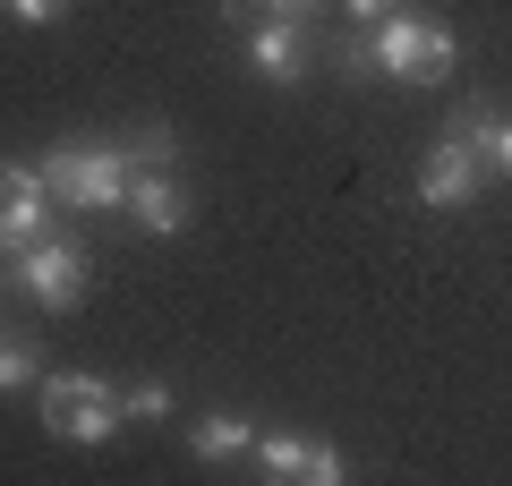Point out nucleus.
Here are the masks:
<instances>
[{
	"instance_id": "obj_17",
	"label": "nucleus",
	"mask_w": 512,
	"mask_h": 486,
	"mask_svg": "<svg viewBox=\"0 0 512 486\" xmlns=\"http://www.w3.org/2000/svg\"><path fill=\"white\" fill-rule=\"evenodd\" d=\"M256 9H282V18H316L325 0H256Z\"/></svg>"
},
{
	"instance_id": "obj_6",
	"label": "nucleus",
	"mask_w": 512,
	"mask_h": 486,
	"mask_svg": "<svg viewBox=\"0 0 512 486\" xmlns=\"http://www.w3.org/2000/svg\"><path fill=\"white\" fill-rule=\"evenodd\" d=\"M35 239H52V188H43V162H0V256H26Z\"/></svg>"
},
{
	"instance_id": "obj_8",
	"label": "nucleus",
	"mask_w": 512,
	"mask_h": 486,
	"mask_svg": "<svg viewBox=\"0 0 512 486\" xmlns=\"http://www.w3.org/2000/svg\"><path fill=\"white\" fill-rule=\"evenodd\" d=\"M478 188H487V162H478L461 137L427 145V162H419V205H436V214H461Z\"/></svg>"
},
{
	"instance_id": "obj_10",
	"label": "nucleus",
	"mask_w": 512,
	"mask_h": 486,
	"mask_svg": "<svg viewBox=\"0 0 512 486\" xmlns=\"http://www.w3.org/2000/svg\"><path fill=\"white\" fill-rule=\"evenodd\" d=\"M188 452H197V461H248L256 452V418H239V410L188 418Z\"/></svg>"
},
{
	"instance_id": "obj_11",
	"label": "nucleus",
	"mask_w": 512,
	"mask_h": 486,
	"mask_svg": "<svg viewBox=\"0 0 512 486\" xmlns=\"http://www.w3.org/2000/svg\"><path fill=\"white\" fill-rule=\"evenodd\" d=\"M26 384H43V350L26 333H0V393H26Z\"/></svg>"
},
{
	"instance_id": "obj_3",
	"label": "nucleus",
	"mask_w": 512,
	"mask_h": 486,
	"mask_svg": "<svg viewBox=\"0 0 512 486\" xmlns=\"http://www.w3.org/2000/svg\"><path fill=\"white\" fill-rule=\"evenodd\" d=\"M128 180H137V154L128 145H52L43 154V188L77 214H111L128 205Z\"/></svg>"
},
{
	"instance_id": "obj_4",
	"label": "nucleus",
	"mask_w": 512,
	"mask_h": 486,
	"mask_svg": "<svg viewBox=\"0 0 512 486\" xmlns=\"http://www.w3.org/2000/svg\"><path fill=\"white\" fill-rule=\"evenodd\" d=\"M256 469L282 486H342L350 461L333 435H308V427H256Z\"/></svg>"
},
{
	"instance_id": "obj_1",
	"label": "nucleus",
	"mask_w": 512,
	"mask_h": 486,
	"mask_svg": "<svg viewBox=\"0 0 512 486\" xmlns=\"http://www.w3.org/2000/svg\"><path fill=\"white\" fill-rule=\"evenodd\" d=\"M367 60L384 77H402V86H444L453 77V26L427 18V9H384L367 26Z\"/></svg>"
},
{
	"instance_id": "obj_12",
	"label": "nucleus",
	"mask_w": 512,
	"mask_h": 486,
	"mask_svg": "<svg viewBox=\"0 0 512 486\" xmlns=\"http://www.w3.org/2000/svg\"><path fill=\"white\" fill-rule=\"evenodd\" d=\"M128 418H146V427H163V418H171V384H128Z\"/></svg>"
},
{
	"instance_id": "obj_14",
	"label": "nucleus",
	"mask_w": 512,
	"mask_h": 486,
	"mask_svg": "<svg viewBox=\"0 0 512 486\" xmlns=\"http://www.w3.org/2000/svg\"><path fill=\"white\" fill-rule=\"evenodd\" d=\"M0 9H9V18H18V26H52L60 9H69V0H0Z\"/></svg>"
},
{
	"instance_id": "obj_13",
	"label": "nucleus",
	"mask_w": 512,
	"mask_h": 486,
	"mask_svg": "<svg viewBox=\"0 0 512 486\" xmlns=\"http://www.w3.org/2000/svg\"><path fill=\"white\" fill-rule=\"evenodd\" d=\"M128 154L146 162V171H163V162L180 154V137H171V128H137V137H128Z\"/></svg>"
},
{
	"instance_id": "obj_2",
	"label": "nucleus",
	"mask_w": 512,
	"mask_h": 486,
	"mask_svg": "<svg viewBox=\"0 0 512 486\" xmlns=\"http://www.w3.org/2000/svg\"><path fill=\"white\" fill-rule=\"evenodd\" d=\"M35 401H43V435H60V444H111L120 418H128L120 384L86 376V367H52V376L35 384Z\"/></svg>"
},
{
	"instance_id": "obj_9",
	"label": "nucleus",
	"mask_w": 512,
	"mask_h": 486,
	"mask_svg": "<svg viewBox=\"0 0 512 486\" xmlns=\"http://www.w3.org/2000/svg\"><path fill=\"white\" fill-rule=\"evenodd\" d=\"M128 214H137V231H146V239H180L188 231V188L171 180V171H146V162H137V180H128Z\"/></svg>"
},
{
	"instance_id": "obj_7",
	"label": "nucleus",
	"mask_w": 512,
	"mask_h": 486,
	"mask_svg": "<svg viewBox=\"0 0 512 486\" xmlns=\"http://www.w3.org/2000/svg\"><path fill=\"white\" fill-rule=\"evenodd\" d=\"M239 60H248L265 86H299V77H308V18L265 9V26H248V43H239Z\"/></svg>"
},
{
	"instance_id": "obj_5",
	"label": "nucleus",
	"mask_w": 512,
	"mask_h": 486,
	"mask_svg": "<svg viewBox=\"0 0 512 486\" xmlns=\"http://www.w3.org/2000/svg\"><path fill=\"white\" fill-rule=\"evenodd\" d=\"M9 265H18V290L35 307H52V316L86 307V248H77V239H35V248L9 256Z\"/></svg>"
},
{
	"instance_id": "obj_15",
	"label": "nucleus",
	"mask_w": 512,
	"mask_h": 486,
	"mask_svg": "<svg viewBox=\"0 0 512 486\" xmlns=\"http://www.w3.org/2000/svg\"><path fill=\"white\" fill-rule=\"evenodd\" d=\"M487 180H512V120L495 128V145H487Z\"/></svg>"
},
{
	"instance_id": "obj_16",
	"label": "nucleus",
	"mask_w": 512,
	"mask_h": 486,
	"mask_svg": "<svg viewBox=\"0 0 512 486\" xmlns=\"http://www.w3.org/2000/svg\"><path fill=\"white\" fill-rule=\"evenodd\" d=\"M342 9H350V18H359V26H376L384 9H402V0H342Z\"/></svg>"
}]
</instances>
